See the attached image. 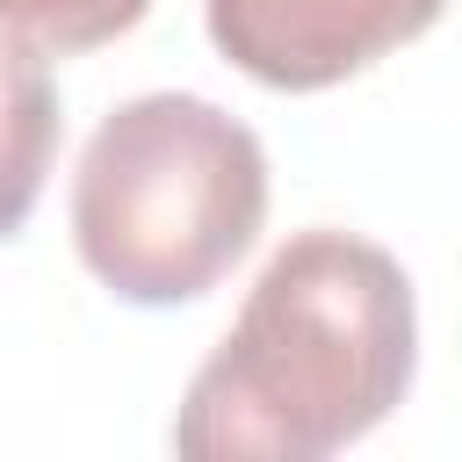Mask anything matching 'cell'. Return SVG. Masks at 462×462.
Listing matches in <instances>:
<instances>
[{
	"instance_id": "cell-4",
	"label": "cell",
	"mask_w": 462,
	"mask_h": 462,
	"mask_svg": "<svg viewBox=\"0 0 462 462\" xmlns=\"http://www.w3.org/2000/svg\"><path fill=\"white\" fill-rule=\"evenodd\" d=\"M58 152V94L29 43L0 36V238L29 224Z\"/></svg>"
},
{
	"instance_id": "cell-2",
	"label": "cell",
	"mask_w": 462,
	"mask_h": 462,
	"mask_svg": "<svg viewBox=\"0 0 462 462\" xmlns=\"http://www.w3.org/2000/svg\"><path fill=\"white\" fill-rule=\"evenodd\" d=\"M267 217L260 137L202 94H137L79 152L72 238L123 303H188L231 274Z\"/></svg>"
},
{
	"instance_id": "cell-1",
	"label": "cell",
	"mask_w": 462,
	"mask_h": 462,
	"mask_svg": "<svg viewBox=\"0 0 462 462\" xmlns=\"http://www.w3.org/2000/svg\"><path fill=\"white\" fill-rule=\"evenodd\" d=\"M411 346L404 267L354 231H296L195 368L173 448L188 462H318L390 419Z\"/></svg>"
},
{
	"instance_id": "cell-3",
	"label": "cell",
	"mask_w": 462,
	"mask_h": 462,
	"mask_svg": "<svg viewBox=\"0 0 462 462\" xmlns=\"http://www.w3.org/2000/svg\"><path fill=\"white\" fill-rule=\"evenodd\" d=\"M448 0H209V43L260 87L310 94L440 22Z\"/></svg>"
},
{
	"instance_id": "cell-5",
	"label": "cell",
	"mask_w": 462,
	"mask_h": 462,
	"mask_svg": "<svg viewBox=\"0 0 462 462\" xmlns=\"http://www.w3.org/2000/svg\"><path fill=\"white\" fill-rule=\"evenodd\" d=\"M152 0H0V29L29 51H94L144 22Z\"/></svg>"
}]
</instances>
